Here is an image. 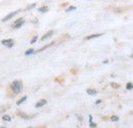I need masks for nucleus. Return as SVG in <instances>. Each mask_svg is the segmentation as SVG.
<instances>
[{"instance_id": "1", "label": "nucleus", "mask_w": 133, "mask_h": 128, "mask_svg": "<svg viewBox=\"0 0 133 128\" xmlns=\"http://www.w3.org/2000/svg\"><path fill=\"white\" fill-rule=\"evenodd\" d=\"M10 87H11L12 91H14L16 94L21 93V91H22V89H23V85H22V82H21V81H14V82L11 83Z\"/></svg>"}, {"instance_id": "2", "label": "nucleus", "mask_w": 133, "mask_h": 128, "mask_svg": "<svg viewBox=\"0 0 133 128\" xmlns=\"http://www.w3.org/2000/svg\"><path fill=\"white\" fill-rule=\"evenodd\" d=\"M24 24H25V20H24V18H18V20H17V21L14 23L12 28H14V29H18V28H21Z\"/></svg>"}, {"instance_id": "3", "label": "nucleus", "mask_w": 133, "mask_h": 128, "mask_svg": "<svg viewBox=\"0 0 133 128\" xmlns=\"http://www.w3.org/2000/svg\"><path fill=\"white\" fill-rule=\"evenodd\" d=\"M19 11H21V9H17V10H16V11H14V12H10V14H9L8 16H6L5 17H3V18H2V22H7L8 20L12 18V17H14V16H16V15H17V14H18Z\"/></svg>"}, {"instance_id": "4", "label": "nucleus", "mask_w": 133, "mask_h": 128, "mask_svg": "<svg viewBox=\"0 0 133 128\" xmlns=\"http://www.w3.org/2000/svg\"><path fill=\"white\" fill-rule=\"evenodd\" d=\"M1 43L7 47H12L14 46V40L12 39H5V40H2Z\"/></svg>"}, {"instance_id": "5", "label": "nucleus", "mask_w": 133, "mask_h": 128, "mask_svg": "<svg viewBox=\"0 0 133 128\" xmlns=\"http://www.w3.org/2000/svg\"><path fill=\"white\" fill-rule=\"evenodd\" d=\"M47 104V100L46 99H41V100H39L36 105H35V107L36 108H41V107H43L44 105H46Z\"/></svg>"}, {"instance_id": "6", "label": "nucleus", "mask_w": 133, "mask_h": 128, "mask_svg": "<svg viewBox=\"0 0 133 128\" xmlns=\"http://www.w3.org/2000/svg\"><path fill=\"white\" fill-rule=\"evenodd\" d=\"M52 35H53V31H49V32L46 33V34H45V35H44V36L41 38V40H42V41H44V40H46V39L50 38Z\"/></svg>"}, {"instance_id": "7", "label": "nucleus", "mask_w": 133, "mask_h": 128, "mask_svg": "<svg viewBox=\"0 0 133 128\" xmlns=\"http://www.w3.org/2000/svg\"><path fill=\"white\" fill-rule=\"evenodd\" d=\"M100 36H102V34H93V35L87 36L85 39H86V40H90V39H93V38H97V37H100Z\"/></svg>"}, {"instance_id": "8", "label": "nucleus", "mask_w": 133, "mask_h": 128, "mask_svg": "<svg viewBox=\"0 0 133 128\" xmlns=\"http://www.w3.org/2000/svg\"><path fill=\"white\" fill-rule=\"evenodd\" d=\"M86 92H87L88 94H90V95H95V94L97 93V91H96L95 89H91V88H88V89L86 90Z\"/></svg>"}, {"instance_id": "9", "label": "nucleus", "mask_w": 133, "mask_h": 128, "mask_svg": "<svg viewBox=\"0 0 133 128\" xmlns=\"http://www.w3.org/2000/svg\"><path fill=\"white\" fill-rule=\"evenodd\" d=\"M48 9H49L48 6H42V7L39 8V11H40V12H47Z\"/></svg>"}, {"instance_id": "10", "label": "nucleus", "mask_w": 133, "mask_h": 128, "mask_svg": "<svg viewBox=\"0 0 133 128\" xmlns=\"http://www.w3.org/2000/svg\"><path fill=\"white\" fill-rule=\"evenodd\" d=\"M26 99H27V96H24V97H22L21 99H18V100L17 101V105H21V104H23V103H24Z\"/></svg>"}, {"instance_id": "11", "label": "nucleus", "mask_w": 133, "mask_h": 128, "mask_svg": "<svg viewBox=\"0 0 133 128\" xmlns=\"http://www.w3.org/2000/svg\"><path fill=\"white\" fill-rule=\"evenodd\" d=\"M52 44H54V43H50V44H48V45H46V46H44V47L40 48L39 50H37V52H41V51H43V50H45L46 48H48V47H49V46H51Z\"/></svg>"}, {"instance_id": "12", "label": "nucleus", "mask_w": 133, "mask_h": 128, "mask_svg": "<svg viewBox=\"0 0 133 128\" xmlns=\"http://www.w3.org/2000/svg\"><path fill=\"white\" fill-rule=\"evenodd\" d=\"M126 88H127L128 90H132V89H133V83H131V82L127 83V85H126Z\"/></svg>"}, {"instance_id": "13", "label": "nucleus", "mask_w": 133, "mask_h": 128, "mask_svg": "<svg viewBox=\"0 0 133 128\" xmlns=\"http://www.w3.org/2000/svg\"><path fill=\"white\" fill-rule=\"evenodd\" d=\"M3 121H7V122H10L11 121V118L9 117V116H7V115H5V116H3Z\"/></svg>"}, {"instance_id": "14", "label": "nucleus", "mask_w": 133, "mask_h": 128, "mask_svg": "<svg viewBox=\"0 0 133 128\" xmlns=\"http://www.w3.org/2000/svg\"><path fill=\"white\" fill-rule=\"evenodd\" d=\"M34 53V49H28L26 52H25V55H30V54H32Z\"/></svg>"}, {"instance_id": "15", "label": "nucleus", "mask_w": 133, "mask_h": 128, "mask_svg": "<svg viewBox=\"0 0 133 128\" xmlns=\"http://www.w3.org/2000/svg\"><path fill=\"white\" fill-rule=\"evenodd\" d=\"M73 10H76V7L75 6H70L69 8H66V12H70V11H73Z\"/></svg>"}, {"instance_id": "16", "label": "nucleus", "mask_w": 133, "mask_h": 128, "mask_svg": "<svg viewBox=\"0 0 133 128\" xmlns=\"http://www.w3.org/2000/svg\"><path fill=\"white\" fill-rule=\"evenodd\" d=\"M111 120L113 122H117V121H119V117L118 116H113V117H111Z\"/></svg>"}, {"instance_id": "17", "label": "nucleus", "mask_w": 133, "mask_h": 128, "mask_svg": "<svg viewBox=\"0 0 133 128\" xmlns=\"http://www.w3.org/2000/svg\"><path fill=\"white\" fill-rule=\"evenodd\" d=\"M35 6H36V3H33L32 5H30V6H28V7H27V9H32V8H34Z\"/></svg>"}, {"instance_id": "18", "label": "nucleus", "mask_w": 133, "mask_h": 128, "mask_svg": "<svg viewBox=\"0 0 133 128\" xmlns=\"http://www.w3.org/2000/svg\"><path fill=\"white\" fill-rule=\"evenodd\" d=\"M36 41H37V36H35V37H34L33 39H32V40H31V43H32V44H33V43H35V42H36Z\"/></svg>"}, {"instance_id": "19", "label": "nucleus", "mask_w": 133, "mask_h": 128, "mask_svg": "<svg viewBox=\"0 0 133 128\" xmlns=\"http://www.w3.org/2000/svg\"><path fill=\"white\" fill-rule=\"evenodd\" d=\"M97 125L95 124V123H93V122H90V127H96Z\"/></svg>"}, {"instance_id": "20", "label": "nucleus", "mask_w": 133, "mask_h": 128, "mask_svg": "<svg viewBox=\"0 0 133 128\" xmlns=\"http://www.w3.org/2000/svg\"><path fill=\"white\" fill-rule=\"evenodd\" d=\"M111 85H112V86H113V87H117V88H118V87H119V85H118V84H116V83H112V84H111Z\"/></svg>"}, {"instance_id": "21", "label": "nucleus", "mask_w": 133, "mask_h": 128, "mask_svg": "<svg viewBox=\"0 0 133 128\" xmlns=\"http://www.w3.org/2000/svg\"><path fill=\"white\" fill-rule=\"evenodd\" d=\"M100 103H101L100 99H97V100H96V105H98V104H100Z\"/></svg>"}, {"instance_id": "22", "label": "nucleus", "mask_w": 133, "mask_h": 128, "mask_svg": "<svg viewBox=\"0 0 133 128\" xmlns=\"http://www.w3.org/2000/svg\"><path fill=\"white\" fill-rule=\"evenodd\" d=\"M131 57H132V59H133V54H132V55H131Z\"/></svg>"}]
</instances>
